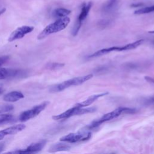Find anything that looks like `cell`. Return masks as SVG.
Wrapping results in <instances>:
<instances>
[{"label":"cell","instance_id":"cell-4","mask_svg":"<svg viewBox=\"0 0 154 154\" xmlns=\"http://www.w3.org/2000/svg\"><path fill=\"white\" fill-rule=\"evenodd\" d=\"M49 104L48 101L43 102V103L35 106L31 109H28L22 112L19 116V120L20 122H25L31 119H32L38 115L42 111H43Z\"/></svg>","mask_w":154,"mask_h":154},{"label":"cell","instance_id":"cell-7","mask_svg":"<svg viewBox=\"0 0 154 154\" xmlns=\"http://www.w3.org/2000/svg\"><path fill=\"white\" fill-rule=\"evenodd\" d=\"M34 30V27L32 26L24 25L17 28L15 29L9 36L8 42H13L14 40L23 38L26 34L31 32Z\"/></svg>","mask_w":154,"mask_h":154},{"label":"cell","instance_id":"cell-24","mask_svg":"<svg viewBox=\"0 0 154 154\" xmlns=\"http://www.w3.org/2000/svg\"><path fill=\"white\" fill-rule=\"evenodd\" d=\"M143 103L144 105H150L154 104V96H152L148 98L145 99V100L143 101Z\"/></svg>","mask_w":154,"mask_h":154},{"label":"cell","instance_id":"cell-29","mask_svg":"<svg viewBox=\"0 0 154 154\" xmlns=\"http://www.w3.org/2000/svg\"><path fill=\"white\" fill-rule=\"evenodd\" d=\"M4 148V144L3 143H0V152H1Z\"/></svg>","mask_w":154,"mask_h":154},{"label":"cell","instance_id":"cell-13","mask_svg":"<svg viewBox=\"0 0 154 154\" xmlns=\"http://www.w3.org/2000/svg\"><path fill=\"white\" fill-rule=\"evenodd\" d=\"M92 6V2H89L88 4H84L82 7V8H81V13L79 14V15L78 16V19L77 20L81 22L84 20L85 19V18L87 17L90 9H91V7Z\"/></svg>","mask_w":154,"mask_h":154},{"label":"cell","instance_id":"cell-28","mask_svg":"<svg viewBox=\"0 0 154 154\" xmlns=\"http://www.w3.org/2000/svg\"><path fill=\"white\" fill-rule=\"evenodd\" d=\"M5 136H6V134H5V133L4 132V129H3V130H2V131H0V140H2V139H3V138L5 137Z\"/></svg>","mask_w":154,"mask_h":154},{"label":"cell","instance_id":"cell-16","mask_svg":"<svg viewBox=\"0 0 154 154\" xmlns=\"http://www.w3.org/2000/svg\"><path fill=\"white\" fill-rule=\"evenodd\" d=\"M96 108L95 107H88V108H81L77 106V108L75 111V116L76 115H82L88 113H92L96 111Z\"/></svg>","mask_w":154,"mask_h":154},{"label":"cell","instance_id":"cell-19","mask_svg":"<svg viewBox=\"0 0 154 154\" xmlns=\"http://www.w3.org/2000/svg\"><path fill=\"white\" fill-rule=\"evenodd\" d=\"M13 119V116L11 114H1L0 115V124L8 122Z\"/></svg>","mask_w":154,"mask_h":154},{"label":"cell","instance_id":"cell-9","mask_svg":"<svg viewBox=\"0 0 154 154\" xmlns=\"http://www.w3.org/2000/svg\"><path fill=\"white\" fill-rule=\"evenodd\" d=\"M24 71L20 69L10 68H0V79L15 78L22 76Z\"/></svg>","mask_w":154,"mask_h":154},{"label":"cell","instance_id":"cell-2","mask_svg":"<svg viewBox=\"0 0 154 154\" xmlns=\"http://www.w3.org/2000/svg\"><path fill=\"white\" fill-rule=\"evenodd\" d=\"M93 76V74H89L82 76H78L76 77L70 79H68L67 81H65L60 84L55 85L52 87H51L50 91L51 92H58L61 91L70 86L73 85H78L83 84L85 81L90 79Z\"/></svg>","mask_w":154,"mask_h":154},{"label":"cell","instance_id":"cell-10","mask_svg":"<svg viewBox=\"0 0 154 154\" xmlns=\"http://www.w3.org/2000/svg\"><path fill=\"white\" fill-rule=\"evenodd\" d=\"M108 94V92H105V93H103L91 95L89 97H88L85 100H84V101H83L81 103H78L76 104L75 106L82 108V107H84V106H86L90 105L91 103H93L96 100H97L99 97L104 96H105Z\"/></svg>","mask_w":154,"mask_h":154},{"label":"cell","instance_id":"cell-1","mask_svg":"<svg viewBox=\"0 0 154 154\" xmlns=\"http://www.w3.org/2000/svg\"><path fill=\"white\" fill-rule=\"evenodd\" d=\"M70 19L69 17L65 16L63 17H60L55 22L48 25L45 28V29L38 34L37 38L41 40L45 38L48 35L60 31L65 29L68 24L69 23Z\"/></svg>","mask_w":154,"mask_h":154},{"label":"cell","instance_id":"cell-18","mask_svg":"<svg viewBox=\"0 0 154 154\" xmlns=\"http://www.w3.org/2000/svg\"><path fill=\"white\" fill-rule=\"evenodd\" d=\"M154 11V5L149 6V7H146L141 8H140L138 10H137L135 11L134 14H147L151 12Z\"/></svg>","mask_w":154,"mask_h":154},{"label":"cell","instance_id":"cell-31","mask_svg":"<svg viewBox=\"0 0 154 154\" xmlns=\"http://www.w3.org/2000/svg\"><path fill=\"white\" fill-rule=\"evenodd\" d=\"M149 33H154V30L153 31H149Z\"/></svg>","mask_w":154,"mask_h":154},{"label":"cell","instance_id":"cell-26","mask_svg":"<svg viewBox=\"0 0 154 154\" xmlns=\"http://www.w3.org/2000/svg\"><path fill=\"white\" fill-rule=\"evenodd\" d=\"M144 78H145V79H146L147 81L154 84V79H153V78H152L149 77V76H145Z\"/></svg>","mask_w":154,"mask_h":154},{"label":"cell","instance_id":"cell-22","mask_svg":"<svg viewBox=\"0 0 154 154\" xmlns=\"http://www.w3.org/2000/svg\"><path fill=\"white\" fill-rule=\"evenodd\" d=\"M81 24H82L81 22H79L78 20L76 21V23H75V26H74V27H73V28L72 29V35L73 36L76 35L78 34V31H79V29L81 28Z\"/></svg>","mask_w":154,"mask_h":154},{"label":"cell","instance_id":"cell-14","mask_svg":"<svg viewBox=\"0 0 154 154\" xmlns=\"http://www.w3.org/2000/svg\"><path fill=\"white\" fill-rule=\"evenodd\" d=\"M25 128V125L23 124H19L16 125H14L10 127H8L5 129H4V132L5 133L6 135H13L15 134Z\"/></svg>","mask_w":154,"mask_h":154},{"label":"cell","instance_id":"cell-25","mask_svg":"<svg viewBox=\"0 0 154 154\" xmlns=\"http://www.w3.org/2000/svg\"><path fill=\"white\" fill-rule=\"evenodd\" d=\"M9 59V56L8 55H4L0 57V66H1L2 64H4L7 60Z\"/></svg>","mask_w":154,"mask_h":154},{"label":"cell","instance_id":"cell-20","mask_svg":"<svg viewBox=\"0 0 154 154\" xmlns=\"http://www.w3.org/2000/svg\"><path fill=\"white\" fill-rule=\"evenodd\" d=\"M14 108L13 106L12 105H8V104H5V105H0V114L10 111L13 110Z\"/></svg>","mask_w":154,"mask_h":154},{"label":"cell","instance_id":"cell-17","mask_svg":"<svg viewBox=\"0 0 154 154\" xmlns=\"http://www.w3.org/2000/svg\"><path fill=\"white\" fill-rule=\"evenodd\" d=\"M71 13V11L64 8H58L54 11V15L57 17H63L67 16Z\"/></svg>","mask_w":154,"mask_h":154},{"label":"cell","instance_id":"cell-30","mask_svg":"<svg viewBox=\"0 0 154 154\" xmlns=\"http://www.w3.org/2000/svg\"><path fill=\"white\" fill-rule=\"evenodd\" d=\"M5 10H6L5 8H3L2 9H1V10H0V16H1L2 14H3V13L5 11Z\"/></svg>","mask_w":154,"mask_h":154},{"label":"cell","instance_id":"cell-5","mask_svg":"<svg viewBox=\"0 0 154 154\" xmlns=\"http://www.w3.org/2000/svg\"><path fill=\"white\" fill-rule=\"evenodd\" d=\"M122 113H123V107H119L110 112L104 114L100 119L93 122L91 124L88 125L87 128H88V129L95 128L99 126L100 124H102L103 122L111 120L112 119H114L119 117Z\"/></svg>","mask_w":154,"mask_h":154},{"label":"cell","instance_id":"cell-27","mask_svg":"<svg viewBox=\"0 0 154 154\" xmlns=\"http://www.w3.org/2000/svg\"><path fill=\"white\" fill-rule=\"evenodd\" d=\"M143 5V3L139 2V3H134V4H132L131 5V6L132 7H139L142 6Z\"/></svg>","mask_w":154,"mask_h":154},{"label":"cell","instance_id":"cell-21","mask_svg":"<svg viewBox=\"0 0 154 154\" xmlns=\"http://www.w3.org/2000/svg\"><path fill=\"white\" fill-rule=\"evenodd\" d=\"M64 64L63 63H51L48 64V68L51 70H55L58 69L60 68H61L64 66Z\"/></svg>","mask_w":154,"mask_h":154},{"label":"cell","instance_id":"cell-33","mask_svg":"<svg viewBox=\"0 0 154 154\" xmlns=\"http://www.w3.org/2000/svg\"><path fill=\"white\" fill-rule=\"evenodd\" d=\"M152 43H153V45H154V40H153V41H152Z\"/></svg>","mask_w":154,"mask_h":154},{"label":"cell","instance_id":"cell-6","mask_svg":"<svg viewBox=\"0 0 154 154\" xmlns=\"http://www.w3.org/2000/svg\"><path fill=\"white\" fill-rule=\"evenodd\" d=\"M91 137V132H76L70 133L62 137L60 140L63 142L74 143L80 141L88 140Z\"/></svg>","mask_w":154,"mask_h":154},{"label":"cell","instance_id":"cell-32","mask_svg":"<svg viewBox=\"0 0 154 154\" xmlns=\"http://www.w3.org/2000/svg\"><path fill=\"white\" fill-rule=\"evenodd\" d=\"M2 92V88H0V94H1Z\"/></svg>","mask_w":154,"mask_h":154},{"label":"cell","instance_id":"cell-3","mask_svg":"<svg viewBox=\"0 0 154 154\" xmlns=\"http://www.w3.org/2000/svg\"><path fill=\"white\" fill-rule=\"evenodd\" d=\"M143 42V40L141 39V40L135 41V42L129 43L123 46H113V47L104 48V49H100L99 51L95 52L94 53L89 55L88 57L94 58V57H99L102 55L111 52L112 51H127V50L133 49H135V48L138 47Z\"/></svg>","mask_w":154,"mask_h":154},{"label":"cell","instance_id":"cell-8","mask_svg":"<svg viewBox=\"0 0 154 154\" xmlns=\"http://www.w3.org/2000/svg\"><path fill=\"white\" fill-rule=\"evenodd\" d=\"M46 143V140H42L41 141L34 143L29 145L27 148L22 150H18L14 152H10L8 153H35L40 151Z\"/></svg>","mask_w":154,"mask_h":154},{"label":"cell","instance_id":"cell-12","mask_svg":"<svg viewBox=\"0 0 154 154\" xmlns=\"http://www.w3.org/2000/svg\"><path fill=\"white\" fill-rule=\"evenodd\" d=\"M77 108L76 106H74L73 107L67 109L65 112L58 114L56 116H54L52 117V119L55 120H63V119H66L67 118H69L72 116H75V111Z\"/></svg>","mask_w":154,"mask_h":154},{"label":"cell","instance_id":"cell-11","mask_svg":"<svg viewBox=\"0 0 154 154\" xmlns=\"http://www.w3.org/2000/svg\"><path fill=\"white\" fill-rule=\"evenodd\" d=\"M24 97V95L20 91H13L10 93H7L4 95L3 99L7 102H16L18 100L23 99Z\"/></svg>","mask_w":154,"mask_h":154},{"label":"cell","instance_id":"cell-23","mask_svg":"<svg viewBox=\"0 0 154 154\" xmlns=\"http://www.w3.org/2000/svg\"><path fill=\"white\" fill-rule=\"evenodd\" d=\"M116 1L117 0H108L106 2V4H105V5L104 7V9L105 10H110L112 7V6L114 5V4L116 2Z\"/></svg>","mask_w":154,"mask_h":154},{"label":"cell","instance_id":"cell-15","mask_svg":"<svg viewBox=\"0 0 154 154\" xmlns=\"http://www.w3.org/2000/svg\"><path fill=\"white\" fill-rule=\"evenodd\" d=\"M70 149V146L67 144L63 143H58L53 144L49 148L50 152H57L60 151H66Z\"/></svg>","mask_w":154,"mask_h":154}]
</instances>
